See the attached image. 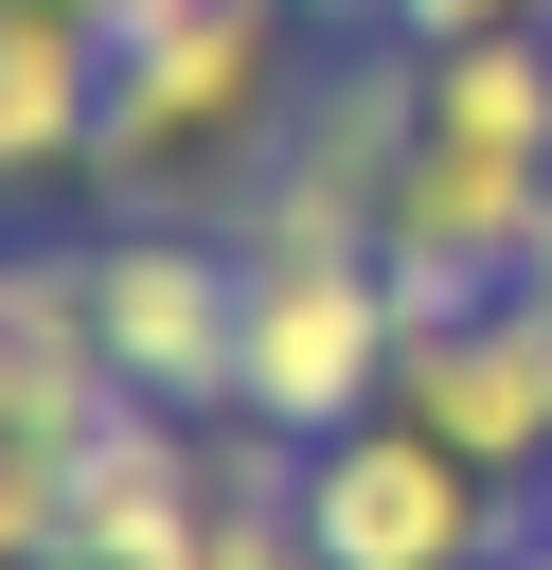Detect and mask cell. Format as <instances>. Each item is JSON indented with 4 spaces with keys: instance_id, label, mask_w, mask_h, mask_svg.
Returning a JSON list of instances; mask_svg holds the SVG:
<instances>
[{
    "instance_id": "cell-13",
    "label": "cell",
    "mask_w": 552,
    "mask_h": 570,
    "mask_svg": "<svg viewBox=\"0 0 552 570\" xmlns=\"http://www.w3.org/2000/svg\"><path fill=\"white\" fill-rule=\"evenodd\" d=\"M552 0H392V36L410 53H463V36H534Z\"/></svg>"
},
{
    "instance_id": "cell-5",
    "label": "cell",
    "mask_w": 552,
    "mask_h": 570,
    "mask_svg": "<svg viewBox=\"0 0 552 570\" xmlns=\"http://www.w3.org/2000/svg\"><path fill=\"white\" fill-rule=\"evenodd\" d=\"M392 356H410V321H392V267L374 249H249V356H231V410L249 428L338 445V428L392 410Z\"/></svg>"
},
{
    "instance_id": "cell-11",
    "label": "cell",
    "mask_w": 552,
    "mask_h": 570,
    "mask_svg": "<svg viewBox=\"0 0 552 570\" xmlns=\"http://www.w3.org/2000/svg\"><path fill=\"white\" fill-rule=\"evenodd\" d=\"M427 142H481V160H534V178H552V18L427 53Z\"/></svg>"
},
{
    "instance_id": "cell-7",
    "label": "cell",
    "mask_w": 552,
    "mask_h": 570,
    "mask_svg": "<svg viewBox=\"0 0 552 570\" xmlns=\"http://www.w3.org/2000/svg\"><path fill=\"white\" fill-rule=\"evenodd\" d=\"M534 214H552V178H534V160H481V142H410V178H392V214H374L392 321H463V303H499V285L534 267Z\"/></svg>"
},
{
    "instance_id": "cell-16",
    "label": "cell",
    "mask_w": 552,
    "mask_h": 570,
    "mask_svg": "<svg viewBox=\"0 0 552 570\" xmlns=\"http://www.w3.org/2000/svg\"><path fill=\"white\" fill-rule=\"evenodd\" d=\"M285 18H392V0H285Z\"/></svg>"
},
{
    "instance_id": "cell-4",
    "label": "cell",
    "mask_w": 552,
    "mask_h": 570,
    "mask_svg": "<svg viewBox=\"0 0 552 570\" xmlns=\"http://www.w3.org/2000/svg\"><path fill=\"white\" fill-rule=\"evenodd\" d=\"M89 338L142 410H231V356H249V249L196 232V214H107L89 232Z\"/></svg>"
},
{
    "instance_id": "cell-8",
    "label": "cell",
    "mask_w": 552,
    "mask_h": 570,
    "mask_svg": "<svg viewBox=\"0 0 552 570\" xmlns=\"http://www.w3.org/2000/svg\"><path fill=\"white\" fill-rule=\"evenodd\" d=\"M196 534H214V428L125 392V410L71 445V552H89V570H178Z\"/></svg>"
},
{
    "instance_id": "cell-17",
    "label": "cell",
    "mask_w": 552,
    "mask_h": 570,
    "mask_svg": "<svg viewBox=\"0 0 552 570\" xmlns=\"http://www.w3.org/2000/svg\"><path fill=\"white\" fill-rule=\"evenodd\" d=\"M53 18H125V0H53Z\"/></svg>"
},
{
    "instance_id": "cell-10",
    "label": "cell",
    "mask_w": 552,
    "mask_h": 570,
    "mask_svg": "<svg viewBox=\"0 0 552 570\" xmlns=\"http://www.w3.org/2000/svg\"><path fill=\"white\" fill-rule=\"evenodd\" d=\"M89 125H107V18L0 0V196L89 178Z\"/></svg>"
},
{
    "instance_id": "cell-6",
    "label": "cell",
    "mask_w": 552,
    "mask_h": 570,
    "mask_svg": "<svg viewBox=\"0 0 552 570\" xmlns=\"http://www.w3.org/2000/svg\"><path fill=\"white\" fill-rule=\"evenodd\" d=\"M392 410H410V428H445L481 481H516V499L552 517V321H534L516 285H499V303H463V321H410Z\"/></svg>"
},
{
    "instance_id": "cell-14",
    "label": "cell",
    "mask_w": 552,
    "mask_h": 570,
    "mask_svg": "<svg viewBox=\"0 0 552 570\" xmlns=\"http://www.w3.org/2000/svg\"><path fill=\"white\" fill-rule=\"evenodd\" d=\"M516 303H534V321H552V214H534V267H516Z\"/></svg>"
},
{
    "instance_id": "cell-3",
    "label": "cell",
    "mask_w": 552,
    "mask_h": 570,
    "mask_svg": "<svg viewBox=\"0 0 552 570\" xmlns=\"http://www.w3.org/2000/svg\"><path fill=\"white\" fill-rule=\"evenodd\" d=\"M410 142H427V53H410V36H392V53L303 71L285 142H267V160H249V196H231V249H374V214H392Z\"/></svg>"
},
{
    "instance_id": "cell-2",
    "label": "cell",
    "mask_w": 552,
    "mask_h": 570,
    "mask_svg": "<svg viewBox=\"0 0 552 570\" xmlns=\"http://www.w3.org/2000/svg\"><path fill=\"white\" fill-rule=\"evenodd\" d=\"M516 534H534V499L481 481V463H463L445 428H410V410L303 445V552H321V570H499Z\"/></svg>"
},
{
    "instance_id": "cell-18",
    "label": "cell",
    "mask_w": 552,
    "mask_h": 570,
    "mask_svg": "<svg viewBox=\"0 0 552 570\" xmlns=\"http://www.w3.org/2000/svg\"><path fill=\"white\" fill-rule=\"evenodd\" d=\"M53 570H89V552H53Z\"/></svg>"
},
{
    "instance_id": "cell-9",
    "label": "cell",
    "mask_w": 552,
    "mask_h": 570,
    "mask_svg": "<svg viewBox=\"0 0 552 570\" xmlns=\"http://www.w3.org/2000/svg\"><path fill=\"white\" fill-rule=\"evenodd\" d=\"M125 410L107 338H89V249H0V445H89Z\"/></svg>"
},
{
    "instance_id": "cell-1",
    "label": "cell",
    "mask_w": 552,
    "mask_h": 570,
    "mask_svg": "<svg viewBox=\"0 0 552 570\" xmlns=\"http://www.w3.org/2000/svg\"><path fill=\"white\" fill-rule=\"evenodd\" d=\"M285 36H303L285 0H196V18H160V36H107L89 196H107V214H196V232H231L249 160H267L285 107H303V53H285Z\"/></svg>"
},
{
    "instance_id": "cell-15",
    "label": "cell",
    "mask_w": 552,
    "mask_h": 570,
    "mask_svg": "<svg viewBox=\"0 0 552 570\" xmlns=\"http://www.w3.org/2000/svg\"><path fill=\"white\" fill-rule=\"evenodd\" d=\"M499 570H552V517H534V534H516V552H499Z\"/></svg>"
},
{
    "instance_id": "cell-12",
    "label": "cell",
    "mask_w": 552,
    "mask_h": 570,
    "mask_svg": "<svg viewBox=\"0 0 552 570\" xmlns=\"http://www.w3.org/2000/svg\"><path fill=\"white\" fill-rule=\"evenodd\" d=\"M53 552H71V463L0 445V570H53Z\"/></svg>"
}]
</instances>
